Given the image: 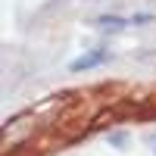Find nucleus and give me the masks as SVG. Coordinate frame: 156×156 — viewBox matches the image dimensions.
I'll return each mask as SVG.
<instances>
[{
	"label": "nucleus",
	"instance_id": "1",
	"mask_svg": "<svg viewBox=\"0 0 156 156\" xmlns=\"http://www.w3.org/2000/svg\"><path fill=\"white\" fill-rule=\"evenodd\" d=\"M31 131H34V115L31 112H22L16 119H9L3 128H0V156L12 153L19 144H25V140L31 137Z\"/></svg>",
	"mask_w": 156,
	"mask_h": 156
},
{
	"label": "nucleus",
	"instance_id": "2",
	"mask_svg": "<svg viewBox=\"0 0 156 156\" xmlns=\"http://www.w3.org/2000/svg\"><path fill=\"white\" fill-rule=\"evenodd\" d=\"M106 59H109V50L97 47V50H87V53H81L78 59H72V62H69V69H72V72H87V69H97V66H103Z\"/></svg>",
	"mask_w": 156,
	"mask_h": 156
},
{
	"label": "nucleus",
	"instance_id": "3",
	"mask_svg": "<svg viewBox=\"0 0 156 156\" xmlns=\"http://www.w3.org/2000/svg\"><path fill=\"white\" fill-rule=\"evenodd\" d=\"M125 25H131V19H122V16H100L97 19L100 31H122Z\"/></svg>",
	"mask_w": 156,
	"mask_h": 156
}]
</instances>
